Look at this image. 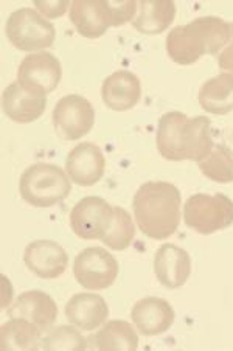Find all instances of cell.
Here are the masks:
<instances>
[{"instance_id": "1", "label": "cell", "mask_w": 233, "mask_h": 351, "mask_svg": "<svg viewBox=\"0 0 233 351\" xmlns=\"http://www.w3.org/2000/svg\"><path fill=\"white\" fill-rule=\"evenodd\" d=\"M156 145L163 159L199 163L213 151L212 121L204 115L188 119L179 110L163 114L157 126Z\"/></svg>"}, {"instance_id": "2", "label": "cell", "mask_w": 233, "mask_h": 351, "mask_svg": "<svg viewBox=\"0 0 233 351\" xmlns=\"http://www.w3.org/2000/svg\"><path fill=\"white\" fill-rule=\"evenodd\" d=\"M180 206L182 197L176 185L163 180L143 184L132 201L136 224L147 238H170L180 224Z\"/></svg>"}, {"instance_id": "3", "label": "cell", "mask_w": 233, "mask_h": 351, "mask_svg": "<svg viewBox=\"0 0 233 351\" xmlns=\"http://www.w3.org/2000/svg\"><path fill=\"white\" fill-rule=\"evenodd\" d=\"M230 23L214 16H204L167 36V51L179 66H191L204 55H217L230 43Z\"/></svg>"}, {"instance_id": "4", "label": "cell", "mask_w": 233, "mask_h": 351, "mask_svg": "<svg viewBox=\"0 0 233 351\" xmlns=\"http://www.w3.org/2000/svg\"><path fill=\"white\" fill-rule=\"evenodd\" d=\"M72 191L67 173L51 163H34L22 173L19 193L23 201L33 207H53Z\"/></svg>"}, {"instance_id": "5", "label": "cell", "mask_w": 233, "mask_h": 351, "mask_svg": "<svg viewBox=\"0 0 233 351\" xmlns=\"http://www.w3.org/2000/svg\"><path fill=\"white\" fill-rule=\"evenodd\" d=\"M184 219L191 230L212 235L233 224V201L223 193H197L185 201Z\"/></svg>"}, {"instance_id": "6", "label": "cell", "mask_w": 233, "mask_h": 351, "mask_svg": "<svg viewBox=\"0 0 233 351\" xmlns=\"http://www.w3.org/2000/svg\"><path fill=\"white\" fill-rule=\"evenodd\" d=\"M5 32L10 43L17 50L34 51V53L53 45L56 38L53 23L33 8L13 11L8 17Z\"/></svg>"}, {"instance_id": "7", "label": "cell", "mask_w": 233, "mask_h": 351, "mask_svg": "<svg viewBox=\"0 0 233 351\" xmlns=\"http://www.w3.org/2000/svg\"><path fill=\"white\" fill-rule=\"evenodd\" d=\"M62 67L50 51H36L23 58L17 69V83L36 97H45L61 83Z\"/></svg>"}, {"instance_id": "8", "label": "cell", "mask_w": 233, "mask_h": 351, "mask_svg": "<svg viewBox=\"0 0 233 351\" xmlns=\"http://www.w3.org/2000/svg\"><path fill=\"white\" fill-rule=\"evenodd\" d=\"M73 275L83 288L103 291L112 286L116 280L119 263L106 249L87 247L75 258Z\"/></svg>"}, {"instance_id": "9", "label": "cell", "mask_w": 233, "mask_h": 351, "mask_svg": "<svg viewBox=\"0 0 233 351\" xmlns=\"http://www.w3.org/2000/svg\"><path fill=\"white\" fill-rule=\"evenodd\" d=\"M95 125V110L90 101L81 95H66L53 109V126L64 140H78L89 134Z\"/></svg>"}, {"instance_id": "10", "label": "cell", "mask_w": 233, "mask_h": 351, "mask_svg": "<svg viewBox=\"0 0 233 351\" xmlns=\"http://www.w3.org/2000/svg\"><path fill=\"white\" fill-rule=\"evenodd\" d=\"M114 207L97 196H87L70 212V227L81 239H101L114 222Z\"/></svg>"}, {"instance_id": "11", "label": "cell", "mask_w": 233, "mask_h": 351, "mask_svg": "<svg viewBox=\"0 0 233 351\" xmlns=\"http://www.w3.org/2000/svg\"><path fill=\"white\" fill-rule=\"evenodd\" d=\"M23 263L36 277L53 280L66 272L69 255L58 243L50 239H38L25 247Z\"/></svg>"}, {"instance_id": "12", "label": "cell", "mask_w": 233, "mask_h": 351, "mask_svg": "<svg viewBox=\"0 0 233 351\" xmlns=\"http://www.w3.org/2000/svg\"><path fill=\"white\" fill-rule=\"evenodd\" d=\"M106 169V159L101 149L90 142L75 146L66 159V173L72 182L81 186H92L100 182Z\"/></svg>"}, {"instance_id": "13", "label": "cell", "mask_w": 233, "mask_h": 351, "mask_svg": "<svg viewBox=\"0 0 233 351\" xmlns=\"http://www.w3.org/2000/svg\"><path fill=\"white\" fill-rule=\"evenodd\" d=\"M70 22L87 39H97L114 27L110 2L106 0H77L70 7Z\"/></svg>"}, {"instance_id": "14", "label": "cell", "mask_w": 233, "mask_h": 351, "mask_svg": "<svg viewBox=\"0 0 233 351\" xmlns=\"http://www.w3.org/2000/svg\"><path fill=\"white\" fill-rule=\"evenodd\" d=\"M10 317H21L32 322L38 328L47 332L58 319L56 302L42 291H27L16 298L8 308Z\"/></svg>"}, {"instance_id": "15", "label": "cell", "mask_w": 233, "mask_h": 351, "mask_svg": "<svg viewBox=\"0 0 233 351\" xmlns=\"http://www.w3.org/2000/svg\"><path fill=\"white\" fill-rule=\"evenodd\" d=\"M154 272L159 283L165 288H182L191 274L188 252L176 244H163L154 255Z\"/></svg>"}, {"instance_id": "16", "label": "cell", "mask_w": 233, "mask_h": 351, "mask_svg": "<svg viewBox=\"0 0 233 351\" xmlns=\"http://www.w3.org/2000/svg\"><path fill=\"white\" fill-rule=\"evenodd\" d=\"M173 306L159 297H147L138 300L131 311V319L143 336H157L171 328L174 324Z\"/></svg>"}, {"instance_id": "17", "label": "cell", "mask_w": 233, "mask_h": 351, "mask_svg": "<svg viewBox=\"0 0 233 351\" xmlns=\"http://www.w3.org/2000/svg\"><path fill=\"white\" fill-rule=\"evenodd\" d=\"M142 97V86L137 75L130 70H119L103 81L101 98L104 104L115 112L132 109Z\"/></svg>"}, {"instance_id": "18", "label": "cell", "mask_w": 233, "mask_h": 351, "mask_svg": "<svg viewBox=\"0 0 233 351\" xmlns=\"http://www.w3.org/2000/svg\"><path fill=\"white\" fill-rule=\"evenodd\" d=\"M66 317L77 328L93 331L98 326L106 324L109 317V306L101 295L79 292L67 302Z\"/></svg>"}, {"instance_id": "19", "label": "cell", "mask_w": 233, "mask_h": 351, "mask_svg": "<svg viewBox=\"0 0 233 351\" xmlns=\"http://www.w3.org/2000/svg\"><path fill=\"white\" fill-rule=\"evenodd\" d=\"M5 115L16 123H32L42 117L47 108L45 97H36L27 92L14 81L2 93Z\"/></svg>"}, {"instance_id": "20", "label": "cell", "mask_w": 233, "mask_h": 351, "mask_svg": "<svg viewBox=\"0 0 233 351\" xmlns=\"http://www.w3.org/2000/svg\"><path fill=\"white\" fill-rule=\"evenodd\" d=\"M174 17L176 5L171 0H142L132 27L143 34H159L171 27Z\"/></svg>"}, {"instance_id": "21", "label": "cell", "mask_w": 233, "mask_h": 351, "mask_svg": "<svg viewBox=\"0 0 233 351\" xmlns=\"http://www.w3.org/2000/svg\"><path fill=\"white\" fill-rule=\"evenodd\" d=\"M199 104L208 114L227 115L233 110V77L219 73L202 84Z\"/></svg>"}, {"instance_id": "22", "label": "cell", "mask_w": 233, "mask_h": 351, "mask_svg": "<svg viewBox=\"0 0 233 351\" xmlns=\"http://www.w3.org/2000/svg\"><path fill=\"white\" fill-rule=\"evenodd\" d=\"M89 347L97 350H137L138 336L125 320H110L101 325L97 335L89 336Z\"/></svg>"}, {"instance_id": "23", "label": "cell", "mask_w": 233, "mask_h": 351, "mask_svg": "<svg viewBox=\"0 0 233 351\" xmlns=\"http://www.w3.org/2000/svg\"><path fill=\"white\" fill-rule=\"evenodd\" d=\"M40 331L36 325L25 319L11 317L0 330L2 350H38L40 348Z\"/></svg>"}, {"instance_id": "24", "label": "cell", "mask_w": 233, "mask_h": 351, "mask_svg": "<svg viewBox=\"0 0 233 351\" xmlns=\"http://www.w3.org/2000/svg\"><path fill=\"white\" fill-rule=\"evenodd\" d=\"M202 174L218 184L233 182V153L225 143L213 146L207 159L197 163Z\"/></svg>"}, {"instance_id": "25", "label": "cell", "mask_w": 233, "mask_h": 351, "mask_svg": "<svg viewBox=\"0 0 233 351\" xmlns=\"http://www.w3.org/2000/svg\"><path fill=\"white\" fill-rule=\"evenodd\" d=\"M114 213L112 226L101 238V241L112 250H126L136 238V226L125 208L114 207Z\"/></svg>"}, {"instance_id": "26", "label": "cell", "mask_w": 233, "mask_h": 351, "mask_svg": "<svg viewBox=\"0 0 233 351\" xmlns=\"http://www.w3.org/2000/svg\"><path fill=\"white\" fill-rule=\"evenodd\" d=\"M87 347H89V342L81 336L75 325L58 326L51 330L40 343V348L44 350H86Z\"/></svg>"}, {"instance_id": "27", "label": "cell", "mask_w": 233, "mask_h": 351, "mask_svg": "<svg viewBox=\"0 0 233 351\" xmlns=\"http://www.w3.org/2000/svg\"><path fill=\"white\" fill-rule=\"evenodd\" d=\"M72 7L69 0H61V2H44V0H34V8L47 19H56L66 14V11Z\"/></svg>"}, {"instance_id": "28", "label": "cell", "mask_w": 233, "mask_h": 351, "mask_svg": "<svg viewBox=\"0 0 233 351\" xmlns=\"http://www.w3.org/2000/svg\"><path fill=\"white\" fill-rule=\"evenodd\" d=\"M218 66L221 70H225V73H230L233 77V40L221 51L218 56Z\"/></svg>"}, {"instance_id": "29", "label": "cell", "mask_w": 233, "mask_h": 351, "mask_svg": "<svg viewBox=\"0 0 233 351\" xmlns=\"http://www.w3.org/2000/svg\"><path fill=\"white\" fill-rule=\"evenodd\" d=\"M225 145L229 146V149H230L232 153H233V131H230L229 136H227V142H225Z\"/></svg>"}]
</instances>
